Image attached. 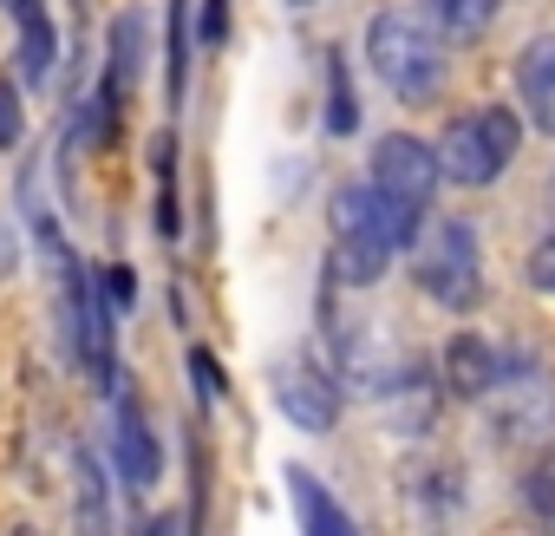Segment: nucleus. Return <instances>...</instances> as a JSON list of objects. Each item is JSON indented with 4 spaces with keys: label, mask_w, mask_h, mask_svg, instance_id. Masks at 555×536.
<instances>
[{
    "label": "nucleus",
    "mask_w": 555,
    "mask_h": 536,
    "mask_svg": "<svg viewBox=\"0 0 555 536\" xmlns=\"http://www.w3.org/2000/svg\"><path fill=\"white\" fill-rule=\"evenodd\" d=\"M360 125V105H353V79L334 53V73H327V131H353Z\"/></svg>",
    "instance_id": "a211bd4d"
},
{
    "label": "nucleus",
    "mask_w": 555,
    "mask_h": 536,
    "mask_svg": "<svg viewBox=\"0 0 555 536\" xmlns=\"http://www.w3.org/2000/svg\"><path fill=\"white\" fill-rule=\"evenodd\" d=\"M295 8H308V0H295Z\"/></svg>",
    "instance_id": "b1692460"
},
{
    "label": "nucleus",
    "mask_w": 555,
    "mask_h": 536,
    "mask_svg": "<svg viewBox=\"0 0 555 536\" xmlns=\"http://www.w3.org/2000/svg\"><path fill=\"white\" fill-rule=\"evenodd\" d=\"M288 503H295V516H301V536H360L353 529V516L334 503V490L314 477V471H288Z\"/></svg>",
    "instance_id": "9d476101"
},
{
    "label": "nucleus",
    "mask_w": 555,
    "mask_h": 536,
    "mask_svg": "<svg viewBox=\"0 0 555 536\" xmlns=\"http://www.w3.org/2000/svg\"><path fill=\"white\" fill-rule=\"evenodd\" d=\"M412 276H418V289L438 308H451V315L477 308L483 276H477V235H470V222H451V216L431 222L418 235V248H412Z\"/></svg>",
    "instance_id": "20e7f679"
},
{
    "label": "nucleus",
    "mask_w": 555,
    "mask_h": 536,
    "mask_svg": "<svg viewBox=\"0 0 555 536\" xmlns=\"http://www.w3.org/2000/svg\"><path fill=\"white\" fill-rule=\"evenodd\" d=\"M274 399H282V412L301 425V432H327L340 419V386L314 367V360H288L282 373H274Z\"/></svg>",
    "instance_id": "0eeeda50"
},
{
    "label": "nucleus",
    "mask_w": 555,
    "mask_h": 536,
    "mask_svg": "<svg viewBox=\"0 0 555 536\" xmlns=\"http://www.w3.org/2000/svg\"><path fill=\"white\" fill-rule=\"evenodd\" d=\"M496 380H503V354H496L490 341L457 334V341L444 347V386H451V393H464V399H490Z\"/></svg>",
    "instance_id": "6e6552de"
},
{
    "label": "nucleus",
    "mask_w": 555,
    "mask_h": 536,
    "mask_svg": "<svg viewBox=\"0 0 555 536\" xmlns=\"http://www.w3.org/2000/svg\"><path fill=\"white\" fill-rule=\"evenodd\" d=\"M418 8H425V27L438 40H483L503 0H418Z\"/></svg>",
    "instance_id": "f8f14e48"
},
{
    "label": "nucleus",
    "mask_w": 555,
    "mask_h": 536,
    "mask_svg": "<svg viewBox=\"0 0 555 536\" xmlns=\"http://www.w3.org/2000/svg\"><path fill=\"white\" fill-rule=\"evenodd\" d=\"M412 235H418V222L399 216L373 183L366 190H340L334 196V276L347 289H373Z\"/></svg>",
    "instance_id": "f257e3e1"
},
{
    "label": "nucleus",
    "mask_w": 555,
    "mask_h": 536,
    "mask_svg": "<svg viewBox=\"0 0 555 536\" xmlns=\"http://www.w3.org/2000/svg\"><path fill=\"white\" fill-rule=\"evenodd\" d=\"M118 471H125L131 497L157 484V438H151V425H144L138 399H125V406H118Z\"/></svg>",
    "instance_id": "9b49d317"
},
{
    "label": "nucleus",
    "mask_w": 555,
    "mask_h": 536,
    "mask_svg": "<svg viewBox=\"0 0 555 536\" xmlns=\"http://www.w3.org/2000/svg\"><path fill=\"white\" fill-rule=\"evenodd\" d=\"M131 73H138V21L125 14V21L112 27V79H105V99H112V105L125 99V86H131Z\"/></svg>",
    "instance_id": "4468645a"
},
{
    "label": "nucleus",
    "mask_w": 555,
    "mask_h": 536,
    "mask_svg": "<svg viewBox=\"0 0 555 536\" xmlns=\"http://www.w3.org/2000/svg\"><path fill=\"white\" fill-rule=\"evenodd\" d=\"M438 151L431 144H418V138H405V131H392V138H379V151H373V190L399 209V216H425V203H431V190H438Z\"/></svg>",
    "instance_id": "39448f33"
},
{
    "label": "nucleus",
    "mask_w": 555,
    "mask_h": 536,
    "mask_svg": "<svg viewBox=\"0 0 555 536\" xmlns=\"http://www.w3.org/2000/svg\"><path fill=\"white\" fill-rule=\"evenodd\" d=\"M157 229L177 235V177H170V138L157 144Z\"/></svg>",
    "instance_id": "6ab92c4d"
},
{
    "label": "nucleus",
    "mask_w": 555,
    "mask_h": 536,
    "mask_svg": "<svg viewBox=\"0 0 555 536\" xmlns=\"http://www.w3.org/2000/svg\"><path fill=\"white\" fill-rule=\"evenodd\" d=\"M529 282H535L542 295H555V235L535 242V255H529Z\"/></svg>",
    "instance_id": "412c9836"
},
{
    "label": "nucleus",
    "mask_w": 555,
    "mask_h": 536,
    "mask_svg": "<svg viewBox=\"0 0 555 536\" xmlns=\"http://www.w3.org/2000/svg\"><path fill=\"white\" fill-rule=\"evenodd\" d=\"M490 419H496V438L509 445H555V380L548 373H509L490 386Z\"/></svg>",
    "instance_id": "423d86ee"
},
{
    "label": "nucleus",
    "mask_w": 555,
    "mask_h": 536,
    "mask_svg": "<svg viewBox=\"0 0 555 536\" xmlns=\"http://www.w3.org/2000/svg\"><path fill=\"white\" fill-rule=\"evenodd\" d=\"M366 60H373V73H379L405 105H431L438 86H444V47H438V34L425 27V14L386 8V14L366 27Z\"/></svg>",
    "instance_id": "f03ea898"
},
{
    "label": "nucleus",
    "mask_w": 555,
    "mask_h": 536,
    "mask_svg": "<svg viewBox=\"0 0 555 536\" xmlns=\"http://www.w3.org/2000/svg\"><path fill=\"white\" fill-rule=\"evenodd\" d=\"M516 144H522L516 112H503V105H477V112H464L457 125H444V138H438V170H444L451 183L483 190V183H496V177L509 170Z\"/></svg>",
    "instance_id": "7ed1b4c3"
},
{
    "label": "nucleus",
    "mask_w": 555,
    "mask_h": 536,
    "mask_svg": "<svg viewBox=\"0 0 555 536\" xmlns=\"http://www.w3.org/2000/svg\"><path fill=\"white\" fill-rule=\"evenodd\" d=\"M516 86H522V112L555 138V34H535L516 60Z\"/></svg>",
    "instance_id": "1a4fd4ad"
},
{
    "label": "nucleus",
    "mask_w": 555,
    "mask_h": 536,
    "mask_svg": "<svg viewBox=\"0 0 555 536\" xmlns=\"http://www.w3.org/2000/svg\"><path fill=\"white\" fill-rule=\"evenodd\" d=\"M138 536H183V529H177V516H151V523H144Z\"/></svg>",
    "instance_id": "5701e85b"
},
{
    "label": "nucleus",
    "mask_w": 555,
    "mask_h": 536,
    "mask_svg": "<svg viewBox=\"0 0 555 536\" xmlns=\"http://www.w3.org/2000/svg\"><path fill=\"white\" fill-rule=\"evenodd\" d=\"M21 131H27V118H21V92L0 79V151H14V144H21Z\"/></svg>",
    "instance_id": "aec40b11"
},
{
    "label": "nucleus",
    "mask_w": 555,
    "mask_h": 536,
    "mask_svg": "<svg viewBox=\"0 0 555 536\" xmlns=\"http://www.w3.org/2000/svg\"><path fill=\"white\" fill-rule=\"evenodd\" d=\"M222 34H229V0H203V40L216 47Z\"/></svg>",
    "instance_id": "4be33fe9"
},
{
    "label": "nucleus",
    "mask_w": 555,
    "mask_h": 536,
    "mask_svg": "<svg viewBox=\"0 0 555 536\" xmlns=\"http://www.w3.org/2000/svg\"><path fill=\"white\" fill-rule=\"evenodd\" d=\"M21 14V73L40 86L53 73V27H47V8H14Z\"/></svg>",
    "instance_id": "ddd939ff"
},
{
    "label": "nucleus",
    "mask_w": 555,
    "mask_h": 536,
    "mask_svg": "<svg viewBox=\"0 0 555 536\" xmlns=\"http://www.w3.org/2000/svg\"><path fill=\"white\" fill-rule=\"evenodd\" d=\"M79 529L105 536V477H99L92 458H79Z\"/></svg>",
    "instance_id": "f3484780"
},
{
    "label": "nucleus",
    "mask_w": 555,
    "mask_h": 536,
    "mask_svg": "<svg viewBox=\"0 0 555 536\" xmlns=\"http://www.w3.org/2000/svg\"><path fill=\"white\" fill-rule=\"evenodd\" d=\"M190 79V0H170V105L183 99Z\"/></svg>",
    "instance_id": "dca6fc26"
},
{
    "label": "nucleus",
    "mask_w": 555,
    "mask_h": 536,
    "mask_svg": "<svg viewBox=\"0 0 555 536\" xmlns=\"http://www.w3.org/2000/svg\"><path fill=\"white\" fill-rule=\"evenodd\" d=\"M522 503H529V516L555 536V451H542V458H535V471L522 477Z\"/></svg>",
    "instance_id": "2eb2a0df"
}]
</instances>
